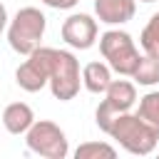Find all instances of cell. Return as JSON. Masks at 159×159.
Segmentation results:
<instances>
[{
  "instance_id": "obj_1",
  "label": "cell",
  "mask_w": 159,
  "mask_h": 159,
  "mask_svg": "<svg viewBox=\"0 0 159 159\" xmlns=\"http://www.w3.org/2000/svg\"><path fill=\"white\" fill-rule=\"evenodd\" d=\"M107 134L129 154L134 157H147L157 149L159 144V132H154L137 112H119L114 122L109 124Z\"/></svg>"
},
{
  "instance_id": "obj_2",
  "label": "cell",
  "mask_w": 159,
  "mask_h": 159,
  "mask_svg": "<svg viewBox=\"0 0 159 159\" xmlns=\"http://www.w3.org/2000/svg\"><path fill=\"white\" fill-rule=\"evenodd\" d=\"M45 27H47V17L40 7H20L10 22H7V45L12 47V52L17 55H30L32 50H37L42 45L45 37Z\"/></svg>"
},
{
  "instance_id": "obj_3",
  "label": "cell",
  "mask_w": 159,
  "mask_h": 159,
  "mask_svg": "<svg viewBox=\"0 0 159 159\" xmlns=\"http://www.w3.org/2000/svg\"><path fill=\"white\" fill-rule=\"evenodd\" d=\"M99 52L104 62L112 67V72L122 77H132L134 67L139 65V47L134 45V37L124 30H107L99 35Z\"/></svg>"
},
{
  "instance_id": "obj_4",
  "label": "cell",
  "mask_w": 159,
  "mask_h": 159,
  "mask_svg": "<svg viewBox=\"0 0 159 159\" xmlns=\"http://www.w3.org/2000/svg\"><path fill=\"white\" fill-rule=\"evenodd\" d=\"M47 87H50L52 97L60 99V102H70V99H75V97L80 94L82 70H80V60L75 57V52H70V50H57V47H55Z\"/></svg>"
},
{
  "instance_id": "obj_5",
  "label": "cell",
  "mask_w": 159,
  "mask_h": 159,
  "mask_svg": "<svg viewBox=\"0 0 159 159\" xmlns=\"http://www.w3.org/2000/svg\"><path fill=\"white\" fill-rule=\"evenodd\" d=\"M25 144L32 154L45 157V159H65L70 154V142L67 134L60 124L50 122V119H35L32 127L22 134Z\"/></svg>"
},
{
  "instance_id": "obj_6",
  "label": "cell",
  "mask_w": 159,
  "mask_h": 159,
  "mask_svg": "<svg viewBox=\"0 0 159 159\" xmlns=\"http://www.w3.org/2000/svg\"><path fill=\"white\" fill-rule=\"evenodd\" d=\"M137 104V84L129 80H114L109 82V87L104 89V99L97 104L94 109V122L102 132L109 129V124L114 122V117L119 112H129Z\"/></svg>"
},
{
  "instance_id": "obj_7",
  "label": "cell",
  "mask_w": 159,
  "mask_h": 159,
  "mask_svg": "<svg viewBox=\"0 0 159 159\" xmlns=\"http://www.w3.org/2000/svg\"><path fill=\"white\" fill-rule=\"evenodd\" d=\"M52 55L55 47H37L27 55L25 62H20V67L15 70V82L20 89L25 92H40L42 87H47L50 82V70H52Z\"/></svg>"
},
{
  "instance_id": "obj_8",
  "label": "cell",
  "mask_w": 159,
  "mask_h": 159,
  "mask_svg": "<svg viewBox=\"0 0 159 159\" xmlns=\"http://www.w3.org/2000/svg\"><path fill=\"white\" fill-rule=\"evenodd\" d=\"M60 35L62 40L72 47V50H89L94 42H97V35H99V25L92 15L87 12H72L65 17L62 27H60Z\"/></svg>"
},
{
  "instance_id": "obj_9",
  "label": "cell",
  "mask_w": 159,
  "mask_h": 159,
  "mask_svg": "<svg viewBox=\"0 0 159 159\" xmlns=\"http://www.w3.org/2000/svg\"><path fill=\"white\" fill-rule=\"evenodd\" d=\"M137 0H94V15L104 25H124L134 17Z\"/></svg>"
},
{
  "instance_id": "obj_10",
  "label": "cell",
  "mask_w": 159,
  "mask_h": 159,
  "mask_svg": "<svg viewBox=\"0 0 159 159\" xmlns=\"http://www.w3.org/2000/svg\"><path fill=\"white\" fill-rule=\"evenodd\" d=\"M32 122H35V112L27 102H10L2 109V127L15 137L25 134L32 127Z\"/></svg>"
},
{
  "instance_id": "obj_11",
  "label": "cell",
  "mask_w": 159,
  "mask_h": 159,
  "mask_svg": "<svg viewBox=\"0 0 159 159\" xmlns=\"http://www.w3.org/2000/svg\"><path fill=\"white\" fill-rule=\"evenodd\" d=\"M112 82V67L102 60H94V62H87L82 67V87L92 94H104V89L109 87Z\"/></svg>"
},
{
  "instance_id": "obj_12",
  "label": "cell",
  "mask_w": 159,
  "mask_h": 159,
  "mask_svg": "<svg viewBox=\"0 0 159 159\" xmlns=\"http://www.w3.org/2000/svg\"><path fill=\"white\" fill-rule=\"evenodd\" d=\"M132 80H134V84H142V87H154V84H159V57L142 55V57H139V65H137L134 72H132Z\"/></svg>"
},
{
  "instance_id": "obj_13",
  "label": "cell",
  "mask_w": 159,
  "mask_h": 159,
  "mask_svg": "<svg viewBox=\"0 0 159 159\" xmlns=\"http://www.w3.org/2000/svg\"><path fill=\"white\" fill-rule=\"evenodd\" d=\"M139 102V109H137V114L154 129V132H159V89H152V92H147L144 97H139L137 99Z\"/></svg>"
},
{
  "instance_id": "obj_14",
  "label": "cell",
  "mask_w": 159,
  "mask_h": 159,
  "mask_svg": "<svg viewBox=\"0 0 159 159\" xmlns=\"http://www.w3.org/2000/svg\"><path fill=\"white\" fill-rule=\"evenodd\" d=\"M117 149L107 142H84L75 149V159H114Z\"/></svg>"
},
{
  "instance_id": "obj_15",
  "label": "cell",
  "mask_w": 159,
  "mask_h": 159,
  "mask_svg": "<svg viewBox=\"0 0 159 159\" xmlns=\"http://www.w3.org/2000/svg\"><path fill=\"white\" fill-rule=\"evenodd\" d=\"M139 45L144 50V55H152V57H159V20L152 15L149 22L142 27V35H139Z\"/></svg>"
},
{
  "instance_id": "obj_16",
  "label": "cell",
  "mask_w": 159,
  "mask_h": 159,
  "mask_svg": "<svg viewBox=\"0 0 159 159\" xmlns=\"http://www.w3.org/2000/svg\"><path fill=\"white\" fill-rule=\"evenodd\" d=\"M42 5H47V7H52V10H72L80 0H40Z\"/></svg>"
},
{
  "instance_id": "obj_17",
  "label": "cell",
  "mask_w": 159,
  "mask_h": 159,
  "mask_svg": "<svg viewBox=\"0 0 159 159\" xmlns=\"http://www.w3.org/2000/svg\"><path fill=\"white\" fill-rule=\"evenodd\" d=\"M7 22H10V15H7V7L0 2V35L7 30Z\"/></svg>"
},
{
  "instance_id": "obj_18",
  "label": "cell",
  "mask_w": 159,
  "mask_h": 159,
  "mask_svg": "<svg viewBox=\"0 0 159 159\" xmlns=\"http://www.w3.org/2000/svg\"><path fill=\"white\" fill-rule=\"evenodd\" d=\"M139 2H157V0H139Z\"/></svg>"
},
{
  "instance_id": "obj_19",
  "label": "cell",
  "mask_w": 159,
  "mask_h": 159,
  "mask_svg": "<svg viewBox=\"0 0 159 159\" xmlns=\"http://www.w3.org/2000/svg\"><path fill=\"white\" fill-rule=\"evenodd\" d=\"M154 17H157V20H159V12H154Z\"/></svg>"
}]
</instances>
